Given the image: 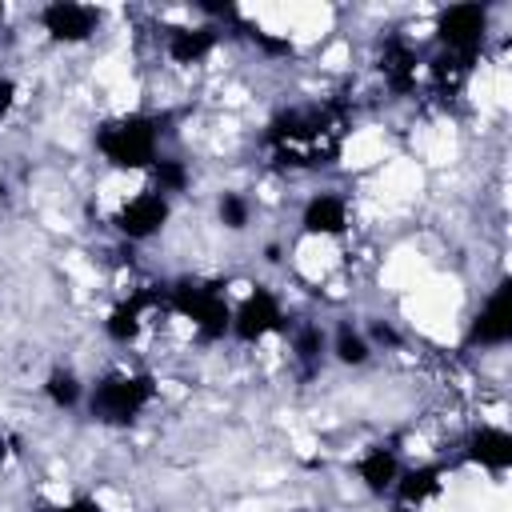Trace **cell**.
Instances as JSON below:
<instances>
[{"mask_svg": "<svg viewBox=\"0 0 512 512\" xmlns=\"http://www.w3.org/2000/svg\"><path fill=\"white\" fill-rule=\"evenodd\" d=\"M320 348H324L320 328H312V324H308V328H300V332H296V356H300V360H316V356H320Z\"/></svg>", "mask_w": 512, "mask_h": 512, "instance_id": "obj_19", "label": "cell"}, {"mask_svg": "<svg viewBox=\"0 0 512 512\" xmlns=\"http://www.w3.org/2000/svg\"><path fill=\"white\" fill-rule=\"evenodd\" d=\"M56 512H100V504H92V500H76V504H64V508H56Z\"/></svg>", "mask_w": 512, "mask_h": 512, "instance_id": "obj_22", "label": "cell"}, {"mask_svg": "<svg viewBox=\"0 0 512 512\" xmlns=\"http://www.w3.org/2000/svg\"><path fill=\"white\" fill-rule=\"evenodd\" d=\"M436 476H440L436 468H416V472H408V476L400 480V500H404V504H412V500L432 496V492L440 488V480H436Z\"/></svg>", "mask_w": 512, "mask_h": 512, "instance_id": "obj_15", "label": "cell"}, {"mask_svg": "<svg viewBox=\"0 0 512 512\" xmlns=\"http://www.w3.org/2000/svg\"><path fill=\"white\" fill-rule=\"evenodd\" d=\"M48 396H52V404L72 408V404L80 400V384H76V376H72V372H52V376H48Z\"/></svg>", "mask_w": 512, "mask_h": 512, "instance_id": "obj_16", "label": "cell"}, {"mask_svg": "<svg viewBox=\"0 0 512 512\" xmlns=\"http://www.w3.org/2000/svg\"><path fill=\"white\" fill-rule=\"evenodd\" d=\"M304 228L320 232V236H336L348 228V204L340 196H316L304 208Z\"/></svg>", "mask_w": 512, "mask_h": 512, "instance_id": "obj_9", "label": "cell"}, {"mask_svg": "<svg viewBox=\"0 0 512 512\" xmlns=\"http://www.w3.org/2000/svg\"><path fill=\"white\" fill-rule=\"evenodd\" d=\"M156 184H160V192H184L188 168L180 160H156Z\"/></svg>", "mask_w": 512, "mask_h": 512, "instance_id": "obj_17", "label": "cell"}, {"mask_svg": "<svg viewBox=\"0 0 512 512\" xmlns=\"http://www.w3.org/2000/svg\"><path fill=\"white\" fill-rule=\"evenodd\" d=\"M152 400V380L148 376H108L92 392V412L100 420H132L144 404Z\"/></svg>", "mask_w": 512, "mask_h": 512, "instance_id": "obj_2", "label": "cell"}, {"mask_svg": "<svg viewBox=\"0 0 512 512\" xmlns=\"http://www.w3.org/2000/svg\"><path fill=\"white\" fill-rule=\"evenodd\" d=\"M440 40L460 52V56H472L480 36H484V8L480 4H452L448 12H440V24H436Z\"/></svg>", "mask_w": 512, "mask_h": 512, "instance_id": "obj_3", "label": "cell"}, {"mask_svg": "<svg viewBox=\"0 0 512 512\" xmlns=\"http://www.w3.org/2000/svg\"><path fill=\"white\" fill-rule=\"evenodd\" d=\"M12 96H16V84L12 80H0V116L12 108Z\"/></svg>", "mask_w": 512, "mask_h": 512, "instance_id": "obj_21", "label": "cell"}, {"mask_svg": "<svg viewBox=\"0 0 512 512\" xmlns=\"http://www.w3.org/2000/svg\"><path fill=\"white\" fill-rule=\"evenodd\" d=\"M468 452H472V460H480V464H488V468H508V460H512V440H508V432H500V428H480V432L468 440Z\"/></svg>", "mask_w": 512, "mask_h": 512, "instance_id": "obj_10", "label": "cell"}, {"mask_svg": "<svg viewBox=\"0 0 512 512\" xmlns=\"http://www.w3.org/2000/svg\"><path fill=\"white\" fill-rule=\"evenodd\" d=\"M176 308L204 332V336H224V328L232 324L224 300L212 288H176Z\"/></svg>", "mask_w": 512, "mask_h": 512, "instance_id": "obj_4", "label": "cell"}, {"mask_svg": "<svg viewBox=\"0 0 512 512\" xmlns=\"http://www.w3.org/2000/svg\"><path fill=\"white\" fill-rule=\"evenodd\" d=\"M360 480H364L372 492L392 488V480H396V456H392V452H384V448L368 452V456L360 460Z\"/></svg>", "mask_w": 512, "mask_h": 512, "instance_id": "obj_12", "label": "cell"}, {"mask_svg": "<svg viewBox=\"0 0 512 512\" xmlns=\"http://www.w3.org/2000/svg\"><path fill=\"white\" fill-rule=\"evenodd\" d=\"M336 356H340L344 364H364V360H368V344H364L352 328H340V336H336Z\"/></svg>", "mask_w": 512, "mask_h": 512, "instance_id": "obj_18", "label": "cell"}, {"mask_svg": "<svg viewBox=\"0 0 512 512\" xmlns=\"http://www.w3.org/2000/svg\"><path fill=\"white\" fill-rule=\"evenodd\" d=\"M140 312H144V296H136V300H128V304H120L112 316H108V336L112 340H132L136 336V328H140Z\"/></svg>", "mask_w": 512, "mask_h": 512, "instance_id": "obj_13", "label": "cell"}, {"mask_svg": "<svg viewBox=\"0 0 512 512\" xmlns=\"http://www.w3.org/2000/svg\"><path fill=\"white\" fill-rule=\"evenodd\" d=\"M0 196H4V184H0Z\"/></svg>", "mask_w": 512, "mask_h": 512, "instance_id": "obj_24", "label": "cell"}, {"mask_svg": "<svg viewBox=\"0 0 512 512\" xmlns=\"http://www.w3.org/2000/svg\"><path fill=\"white\" fill-rule=\"evenodd\" d=\"M512 336V312H508V284H500L492 292V300L484 304V312L476 316L472 324V340H484V344H504Z\"/></svg>", "mask_w": 512, "mask_h": 512, "instance_id": "obj_8", "label": "cell"}, {"mask_svg": "<svg viewBox=\"0 0 512 512\" xmlns=\"http://www.w3.org/2000/svg\"><path fill=\"white\" fill-rule=\"evenodd\" d=\"M212 44H216V36L208 28H176L168 36V52H172L176 64H196L200 56L212 52Z\"/></svg>", "mask_w": 512, "mask_h": 512, "instance_id": "obj_11", "label": "cell"}, {"mask_svg": "<svg viewBox=\"0 0 512 512\" xmlns=\"http://www.w3.org/2000/svg\"><path fill=\"white\" fill-rule=\"evenodd\" d=\"M280 320H284V316H280L276 296L260 288V292H252V296L240 304V312L232 316V328H236V336H240V340H248V344H252V340H260L264 332L280 328Z\"/></svg>", "mask_w": 512, "mask_h": 512, "instance_id": "obj_5", "label": "cell"}, {"mask_svg": "<svg viewBox=\"0 0 512 512\" xmlns=\"http://www.w3.org/2000/svg\"><path fill=\"white\" fill-rule=\"evenodd\" d=\"M40 20H44V28H48L56 40H84V36H92V28H96V12L84 8V4H72V0L48 4Z\"/></svg>", "mask_w": 512, "mask_h": 512, "instance_id": "obj_7", "label": "cell"}, {"mask_svg": "<svg viewBox=\"0 0 512 512\" xmlns=\"http://www.w3.org/2000/svg\"><path fill=\"white\" fill-rule=\"evenodd\" d=\"M0 12H4V8H0Z\"/></svg>", "mask_w": 512, "mask_h": 512, "instance_id": "obj_25", "label": "cell"}, {"mask_svg": "<svg viewBox=\"0 0 512 512\" xmlns=\"http://www.w3.org/2000/svg\"><path fill=\"white\" fill-rule=\"evenodd\" d=\"M412 64H416V56H412L408 44H388V52H384V72L392 76L396 88H408V80H412Z\"/></svg>", "mask_w": 512, "mask_h": 512, "instance_id": "obj_14", "label": "cell"}, {"mask_svg": "<svg viewBox=\"0 0 512 512\" xmlns=\"http://www.w3.org/2000/svg\"><path fill=\"white\" fill-rule=\"evenodd\" d=\"M396 512H408V508H396Z\"/></svg>", "mask_w": 512, "mask_h": 512, "instance_id": "obj_23", "label": "cell"}, {"mask_svg": "<svg viewBox=\"0 0 512 512\" xmlns=\"http://www.w3.org/2000/svg\"><path fill=\"white\" fill-rule=\"evenodd\" d=\"M100 152L116 168H144L156 160V124L148 116H124L96 136Z\"/></svg>", "mask_w": 512, "mask_h": 512, "instance_id": "obj_1", "label": "cell"}, {"mask_svg": "<svg viewBox=\"0 0 512 512\" xmlns=\"http://www.w3.org/2000/svg\"><path fill=\"white\" fill-rule=\"evenodd\" d=\"M220 220H224L228 228H244V220H248L244 200H240V196H224V200H220Z\"/></svg>", "mask_w": 512, "mask_h": 512, "instance_id": "obj_20", "label": "cell"}, {"mask_svg": "<svg viewBox=\"0 0 512 512\" xmlns=\"http://www.w3.org/2000/svg\"><path fill=\"white\" fill-rule=\"evenodd\" d=\"M164 220H168V204H164V196H156V192H140V196H132V200L120 208V216H116L120 232L132 236V240L152 236Z\"/></svg>", "mask_w": 512, "mask_h": 512, "instance_id": "obj_6", "label": "cell"}]
</instances>
